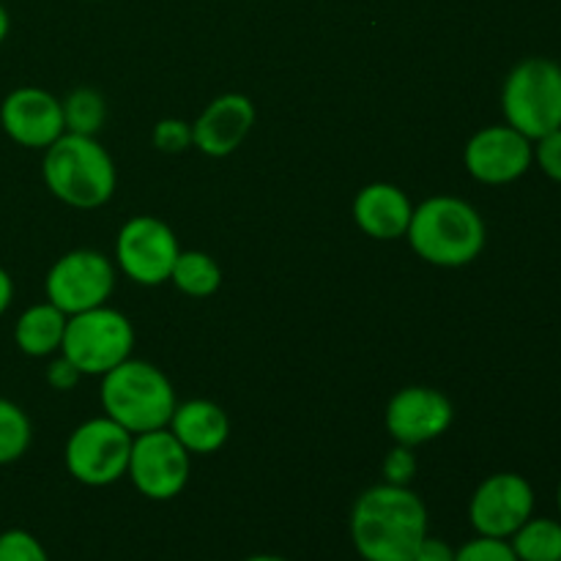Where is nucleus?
I'll use <instances>...</instances> for the list:
<instances>
[{
    "instance_id": "nucleus-1",
    "label": "nucleus",
    "mask_w": 561,
    "mask_h": 561,
    "mask_svg": "<svg viewBox=\"0 0 561 561\" xmlns=\"http://www.w3.org/2000/svg\"><path fill=\"white\" fill-rule=\"evenodd\" d=\"M351 542L362 561H411L427 537V507L411 485H373L351 510Z\"/></svg>"
},
{
    "instance_id": "nucleus-2",
    "label": "nucleus",
    "mask_w": 561,
    "mask_h": 561,
    "mask_svg": "<svg viewBox=\"0 0 561 561\" xmlns=\"http://www.w3.org/2000/svg\"><path fill=\"white\" fill-rule=\"evenodd\" d=\"M411 250L431 266L460 268L482 255L488 228L469 201L455 195H433L414 206L409 230Z\"/></svg>"
},
{
    "instance_id": "nucleus-3",
    "label": "nucleus",
    "mask_w": 561,
    "mask_h": 561,
    "mask_svg": "<svg viewBox=\"0 0 561 561\" xmlns=\"http://www.w3.org/2000/svg\"><path fill=\"white\" fill-rule=\"evenodd\" d=\"M42 175L53 197L71 208L104 206L115 195L118 173L107 148L88 135L64 131L49 148H44Z\"/></svg>"
},
{
    "instance_id": "nucleus-4",
    "label": "nucleus",
    "mask_w": 561,
    "mask_h": 561,
    "mask_svg": "<svg viewBox=\"0 0 561 561\" xmlns=\"http://www.w3.org/2000/svg\"><path fill=\"white\" fill-rule=\"evenodd\" d=\"M99 400H102L104 416L126 427L131 436L168 427L179 405L173 381L164 376V370H159L151 362L131 359V356L104 373Z\"/></svg>"
},
{
    "instance_id": "nucleus-5",
    "label": "nucleus",
    "mask_w": 561,
    "mask_h": 561,
    "mask_svg": "<svg viewBox=\"0 0 561 561\" xmlns=\"http://www.w3.org/2000/svg\"><path fill=\"white\" fill-rule=\"evenodd\" d=\"M502 113L531 142L561 129V64L540 55L515 64L504 77Z\"/></svg>"
},
{
    "instance_id": "nucleus-6",
    "label": "nucleus",
    "mask_w": 561,
    "mask_h": 561,
    "mask_svg": "<svg viewBox=\"0 0 561 561\" xmlns=\"http://www.w3.org/2000/svg\"><path fill=\"white\" fill-rule=\"evenodd\" d=\"M135 351V327L115 307H93V310L69 316L58 354H64L82 376L110 373L126 362Z\"/></svg>"
},
{
    "instance_id": "nucleus-7",
    "label": "nucleus",
    "mask_w": 561,
    "mask_h": 561,
    "mask_svg": "<svg viewBox=\"0 0 561 561\" xmlns=\"http://www.w3.org/2000/svg\"><path fill=\"white\" fill-rule=\"evenodd\" d=\"M131 436L126 427L113 422L110 416H93L71 431L64 449L66 471L80 485L107 488L124 480L129 469Z\"/></svg>"
},
{
    "instance_id": "nucleus-8",
    "label": "nucleus",
    "mask_w": 561,
    "mask_h": 561,
    "mask_svg": "<svg viewBox=\"0 0 561 561\" xmlns=\"http://www.w3.org/2000/svg\"><path fill=\"white\" fill-rule=\"evenodd\" d=\"M126 477L140 496L151 502H170L190 485L192 455L168 427L137 433Z\"/></svg>"
},
{
    "instance_id": "nucleus-9",
    "label": "nucleus",
    "mask_w": 561,
    "mask_h": 561,
    "mask_svg": "<svg viewBox=\"0 0 561 561\" xmlns=\"http://www.w3.org/2000/svg\"><path fill=\"white\" fill-rule=\"evenodd\" d=\"M181 244L173 228L151 214H137L126 219L115 239V263L121 272L142 288H157L170 283Z\"/></svg>"
},
{
    "instance_id": "nucleus-10",
    "label": "nucleus",
    "mask_w": 561,
    "mask_h": 561,
    "mask_svg": "<svg viewBox=\"0 0 561 561\" xmlns=\"http://www.w3.org/2000/svg\"><path fill=\"white\" fill-rule=\"evenodd\" d=\"M115 290V266L99 250H71L49 266L44 294L66 316L107 305Z\"/></svg>"
},
{
    "instance_id": "nucleus-11",
    "label": "nucleus",
    "mask_w": 561,
    "mask_h": 561,
    "mask_svg": "<svg viewBox=\"0 0 561 561\" xmlns=\"http://www.w3.org/2000/svg\"><path fill=\"white\" fill-rule=\"evenodd\" d=\"M535 488L524 474L499 471L471 493L469 524L480 537L510 540L535 515Z\"/></svg>"
},
{
    "instance_id": "nucleus-12",
    "label": "nucleus",
    "mask_w": 561,
    "mask_h": 561,
    "mask_svg": "<svg viewBox=\"0 0 561 561\" xmlns=\"http://www.w3.org/2000/svg\"><path fill=\"white\" fill-rule=\"evenodd\" d=\"M463 164L474 181L504 186L524 179L535 164V142L510 124L482 126L463 148Z\"/></svg>"
},
{
    "instance_id": "nucleus-13",
    "label": "nucleus",
    "mask_w": 561,
    "mask_h": 561,
    "mask_svg": "<svg viewBox=\"0 0 561 561\" xmlns=\"http://www.w3.org/2000/svg\"><path fill=\"white\" fill-rule=\"evenodd\" d=\"M455 405L442 389L433 387H403L389 398L383 425L394 438V444L403 447H422L427 442H436L453 427Z\"/></svg>"
},
{
    "instance_id": "nucleus-14",
    "label": "nucleus",
    "mask_w": 561,
    "mask_h": 561,
    "mask_svg": "<svg viewBox=\"0 0 561 561\" xmlns=\"http://www.w3.org/2000/svg\"><path fill=\"white\" fill-rule=\"evenodd\" d=\"M0 126L22 148H49L66 131L64 104L36 85L14 88L0 102Z\"/></svg>"
},
{
    "instance_id": "nucleus-15",
    "label": "nucleus",
    "mask_w": 561,
    "mask_h": 561,
    "mask_svg": "<svg viewBox=\"0 0 561 561\" xmlns=\"http://www.w3.org/2000/svg\"><path fill=\"white\" fill-rule=\"evenodd\" d=\"M257 110L244 93H222L192 124V146L211 159L230 157L252 131Z\"/></svg>"
},
{
    "instance_id": "nucleus-16",
    "label": "nucleus",
    "mask_w": 561,
    "mask_h": 561,
    "mask_svg": "<svg viewBox=\"0 0 561 561\" xmlns=\"http://www.w3.org/2000/svg\"><path fill=\"white\" fill-rule=\"evenodd\" d=\"M411 214H414L411 197L389 181L362 186L354 197L356 228L376 241L405 239Z\"/></svg>"
},
{
    "instance_id": "nucleus-17",
    "label": "nucleus",
    "mask_w": 561,
    "mask_h": 561,
    "mask_svg": "<svg viewBox=\"0 0 561 561\" xmlns=\"http://www.w3.org/2000/svg\"><path fill=\"white\" fill-rule=\"evenodd\" d=\"M168 431L184 444L190 455H214L228 444L230 420L214 400H186L175 405Z\"/></svg>"
},
{
    "instance_id": "nucleus-18",
    "label": "nucleus",
    "mask_w": 561,
    "mask_h": 561,
    "mask_svg": "<svg viewBox=\"0 0 561 561\" xmlns=\"http://www.w3.org/2000/svg\"><path fill=\"white\" fill-rule=\"evenodd\" d=\"M66 321H69V316L49 301L27 307L14 323L16 348L31 359H47V356L58 354L60 343H64Z\"/></svg>"
},
{
    "instance_id": "nucleus-19",
    "label": "nucleus",
    "mask_w": 561,
    "mask_h": 561,
    "mask_svg": "<svg viewBox=\"0 0 561 561\" xmlns=\"http://www.w3.org/2000/svg\"><path fill=\"white\" fill-rule=\"evenodd\" d=\"M170 283L192 299H208L222 285V268L208 252L203 250H181L175 257V266L170 272Z\"/></svg>"
},
{
    "instance_id": "nucleus-20",
    "label": "nucleus",
    "mask_w": 561,
    "mask_h": 561,
    "mask_svg": "<svg viewBox=\"0 0 561 561\" xmlns=\"http://www.w3.org/2000/svg\"><path fill=\"white\" fill-rule=\"evenodd\" d=\"M510 548L518 561H559L561 559V520L531 515L513 537Z\"/></svg>"
},
{
    "instance_id": "nucleus-21",
    "label": "nucleus",
    "mask_w": 561,
    "mask_h": 561,
    "mask_svg": "<svg viewBox=\"0 0 561 561\" xmlns=\"http://www.w3.org/2000/svg\"><path fill=\"white\" fill-rule=\"evenodd\" d=\"M60 104H64L66 131H71V135L96 137L107 121V102L96 88H75Z\"/></svg>"
},
{
    "instance_id": "nucleus-22",
    "label": "nucleus",
    "mask_w": 561,
    "mask_h": 561,
    "mask_svg": "<svg viewBox=\"0 0 561 561\" xmlns=\"http://www.w3.org/2000/svg\"><path fill=\"white\" fill-rule=\"evenodd\" d=\"M31 416L14 400L0 398V466L16 463L31 449Z\"/></svg>"
},
{
    "instance_id": "nucleus-23",
    "label": "nucleus",
    "mask_w": 561,
    "mask_h": 561,
    "mask_svg": "<svg viewBox=\"0 0 561 561\" xmlns=\"http://www.w3.org/2000/svg\"><path fill=\"white\" fill-rule=\"evenodd\" d=\"M0 561H49V553L31 531L5 529L0 535Z\"/></svg>"
},
{
    "instance_id": "nucleus-24",
    "label": "nucleus",
    "mask_w": 561,
    "mask_h": 561,
    "mask_svg": "<svg viewBox=\"0 0 561 561\" xmlns=\"http://www.w3.org/2000/svg\"><path fill=\"white\" fill-rule=\"evenodd\" d=\"M151 142L162 153H184L192 148V124L184 118H162L153 126Z\"/></svg>"
},
{
    "instance_id": "nucleus-25",
    "label": "nucleus",
    "mask_w": 561,
    "mask_h": 561,
    "mask_svg": "<svg viewBox=\"0 0 561 561\" xmlns=\"http://www.w3.org/2000/svg\"><path fill=\"white\" fill-rule=\"evenodd\" d=\"M455 561H518L507 540H496V537H480L463 542L455 551Z\"/></svg>"
},
{
    "instance_id": "nucleus-26",
    "label": "nucleus",
    "mask_w": 561,
    "mask_h": 561,
    "mask_svg": "<svg viewBox=\"0 0 561 561\" xmlns=\"http://www.w3.org/2000/svg\"><path fill=\"white\" fill-rule=\"evenodd\" d=\"M381 474H383V482H389V485H411V480L416 477L414 449L403 447V444L389 449L387 458H383Z\"/></svg>"
},
{
    "instance_id": "nucleus-27",
    "label": "nucleus",
    "mask_w": 561,
    "mask_h": 561,
    "mask_svg": "<svg viewBox=\"0 0 561 561\" xmlns=\"http://www.w3.org/2000/svg\"><path fill=\"white\" fill-rule=\"evenodd\" d=\"M535 164L551 181L561 184V129L548 131L535 140Z\"/></svg>"
},
{
    "instance_id": "nucleus-28",
    "label": "nucleus",
    "mask_w": 561,
    "mask_h": 561,
    "mask_svg": "<svg viewBox=\"0 0 561 561\" xmlns=\"http://www.w3.org/2000/svg\"><path fill=\"white\" fill-rule=\"evenodd\" d=\"M80 378L82 373L77 370L64 354L55 356V359L47 365V383L53 389H58V392H69V389H75L77 383H80Z\"/></svg>"
},
{
    "instance_id": "nucleus-29",
    "label": "nucleus",
    "mask_w": 561,
    "mask_h": 561,
    "mask_svg": "<svg viewBox=\"0 0 561 561\" xmlns=\"http://www.w3.org/2000/svg\"><path fill=\"white\" fill-rule=\"evenodd\" d=\"M411 561H455V548L438 537L427 535Z\"/></svg>"
},
{
    "instance_id": "nucleus-30",
    "label": "nucleus",
    "mask_w": 561,
    "mask_h": 561,
    "mask_svg": "<svg viewBox=\"0 0 561 561\" xmlns=\"http://www.w3.org/2000/svg\"><path fill=\"white\" fill-rule=\"evenodd\" d=\"M11 301H14V279L5 268H0V318L9 312Z\"/></svg>"
},
{
    "instance_id": "nucleus-31",
    "label": "nucleus",
    "mask_w": 561,
    "mask_h": 561,
    "mask_svg": "<svg viewBox=\"0 0 561 561\" xmlns=\"http://www.w3.org/2000/svg\"><path fill=\"white\" fill-rule=\"evenodd\" d=\"M9 31H11V16H9V9H5L3 3H0V44L9 38Z\"/></svg>"
},
{
    "instance_id": "nucleus-32",
    "label": "nucleus",
    "mask_w": 561,
    "mask_h": 561,
    "mask_svg": "<svg viewBox=\"0 0 561 561\" xmlns=\"http://www.w3.org/2000/svg\"><path fill=\"white\" fill-rule=\"evenodd\" d=\"M241 561H288L285 557H277V553H255V557H247Z\"/></svg>"
},
{
    "instance_id": "nucleus-33",
    "label": "nucleus",
    "mask_w": 561,
    "mask_h": 561,
    "mask_svg": "<svg viewBox=\"0 0 561 561\" xmlns=\"http://www.w3.org/2000/svg\"><path fill=\"white\" fill-rule=\"evenodd\" d=\"M557 507H559V515H561V482H559V488H557Z\"/></svg>"
},
{
    "instance_id": "nucleus-34",
    "label": "nucleus",
    "mask_w": 561,
    "mask_h": 561,
    "mask_svg": "<svg viewBox=\"0 0 561 561\" xmlns=\"http://www.w3.org/2000/svg\"><path fill=\"white\" fill-rule=\"evenodd\" d=\"M559 561H561V559H559Z\"/></svg>"
}]
</instances>
